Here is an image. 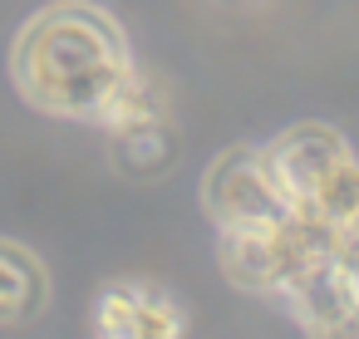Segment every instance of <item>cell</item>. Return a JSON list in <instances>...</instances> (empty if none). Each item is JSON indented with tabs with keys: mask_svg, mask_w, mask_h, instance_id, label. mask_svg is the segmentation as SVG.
Listing matches in <instances>:
<instances>
[{
	"mask_svg": "<svg viewBox=\"0 0 359 339\" xmlns=\"http://www.w3.org/2000/svg\"><path fill=\"white\" fill-rule=\"evenodd\" d=\"M334 241V231H325L320 221L300 216L295 207L271 216V221H256V226H222L217 231V261H222V275L246 290V295H271L280 300L300 270L325 256Z\"/></svg>",
	"mask_w": 359,
	"mask_h": 339,
	"instance_id": "2",
	"label": "cell"
},
{
	"mask_svg": "<svg viewBox=\"0 0 359 339\" xmlns=\"http://www.w3.org/2000/svg\"><path fill=\"white\" fill-rule=\"evenodd\" d=\"M94 329L109 339H168V334H182L187 324L168 290L143 285V280H118V285L99 290Z\"/></svg>",
	"mask_w": 359,
	"mask_h": 339,
	"instance_id": "5",
	"label": "cell"
},
{
	"mask_svg": "<svg viewBox=\"0 0 359 339\" xmlns=\"http://www.w3.org/2000/svg\"><path fill=\"white\" fill-rule=\"evenodd\" d=\"M202 212L212 216V226H256L271 221L280 212H290L266 148H226L207 172H202Z\"/></svg>",
	"mask_w": 359,
	"mask_h": 339,
	"instance_id": "3",
	"label": "cell"
},
{
	"mask_svg": "<svg viewBox=\"0 0 359 339\" xmlns=\"http://www.w3.org/2000/svg\"><path fill=\"white\" fill-rule=\"evenodd\" d=\"M45 300H50V275L40 256L15 241H0V324H20L40 314Z\"/></svg>",
	"mask_w": 359,
	"mask_h": 339,
	"instance_id": "6",
	"label": "cell"
},
{
	"mask_svg": "<svg viewBox=\"0 0 359 339\" xmlns=\"http://www.w3.org/2000/svg\"><path fill=\"white\" fill-rule=\"evenodd\" d=\"M114 158L133 177H158L172 162V133H168V123H143V128L114 133Z\"/></svg>",
	"mask_w": 359,
	"mask_h": 339,
	"instance_id": "7",
	"label": "cell"
},
{
	"mask_svg": "<svg viewBox=\"0 0 359 339\" xmlns=\"http://www.w3.org/2000/svg\"><path fill=\"white\" fill-rule=\"evenodd\" d=\"M280 305L310 334H359V256L330 246L300 270V280L280 295Z\"/></svg>",
	"mask_w": 359,
	"mask_h": 339,
	"instance_id": "4",
	"label": "cell"
},
{
	"mask_svg": "<svg viewBox=\"0 0 359 339\" xmlns=\"http://www.w3.org/2000/svg\"><path fill=\"white\" fill-rule=\"evenodd\" d=\"M11 64L25 104L84 123H99L118 84L133 74V55L118 20L89 0H60L25 20Z\"/></svg>",
	"mask_w": 359,
	"mask_h": 339,
	"instance_id": "1",
	"label": "cell"
}]
</instances>
